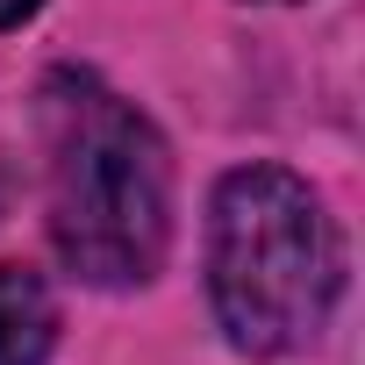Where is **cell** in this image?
<instances>
[{
    "label": "cell",
    "instance_id": "6da1fadb",
    "mask_svg": "<svg viewBox=\"0 0 365 365\" xmlns=\"http://www.w3.org/2000/svg\"><path fill=\"white\" fill-rule=\"evenodd\" d=\"M51 150V244L93 287H143L172 244V158L165 136L93 72L43 86Z\"/></svg>",
    "mask_w": 365,
    "mask_h": 365
},
{
    "label": "cell",
    "instance_id": "7a4b0ae2",
    "mask_svg": "<svg viewBox=\"0 0 365 365\" xmlns=\"http://www.w3.org/2000/svg\"><path fill=\"white\" fill-rule=\"evenodd\" d=\"M208 287L230 344L251 358H287L322 336L344 294V244L308 179L279 165L222 179L208 215Z\"/></svg>",
    "mask_w": 365,
    "mask_h": 365
},
{
    "label": "cell",
    "instance_id": "3957f363",
    "mask_svg": "<svg viewBox=\"0 0 365 365\" xmlns=\"http://www.w3.org/2000/svg\"><path fill=\"white\" fill-rule=\"evenodd\" d=\"M58 344L51 287L29 265H0V365H43Z\"/></svg>",
    "mask_w": 365,
    "mask_h": 365
},
{
    "label": "cell",
    "instance_id": "277c9868",
    "mask_svg": "<svg viewBox=\"0 0 365 365\" xmlns=\"http://www.w3.org/2000/svg\"><path fill=\"white\" fill-rule=\"evenodd\" d=\"M43 8V0H0V29H15V22H29Z\"/></svg>",
    "mask_w": 365,
    "mask_h": 365
}]
</instances>
